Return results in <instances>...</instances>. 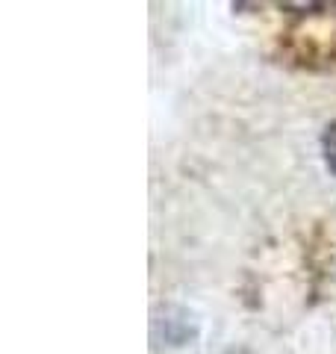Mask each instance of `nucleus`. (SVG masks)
Masks as SVG:
<instances>
[{
	"instance_id": "1",
	"label": "nucleus",
	"mask_w": 336,
	"mask_h": 354,
	"mask_svg": "<svg viewBox=\"0 0 336 354\" xmlns=\"http://www.w3.org/2000/svg\"><path fill=\"white\" fill-rule=\"evenodd\" d=\"M321 157H324L328 171L336 177V118L321 130Z\"/></svg>"
}]
</instances>
